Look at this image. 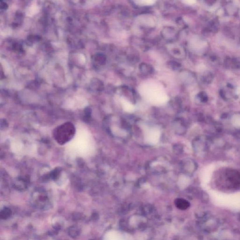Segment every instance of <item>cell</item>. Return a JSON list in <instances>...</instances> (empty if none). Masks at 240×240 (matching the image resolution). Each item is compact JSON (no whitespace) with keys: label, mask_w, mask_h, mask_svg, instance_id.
<instances>
[{"label":"cell","mask_w":240,"mask_h":240,"mask_svg":"<svg viewBox=\"0 0 240 240\" xmlns=\"http://www.w3.org/2000/svg\"><path fill=\"white\" fill-rule=\"evenodd\" d=\"M139 91L146 100L152 103L161 104L168 100V96L163 87L156 82L144 83L140 86Z\"/></svg>","instance_id":"6da1fadb"},{"label":"cell","mask_w":240,"mask_h":240,"mask_svg":"<svg viewBox=\"0 0 240 240\" xmlns=\"http://www.w3.org/2000/svg\"><path fill=\"white\" fill-rule=\"evenodd\" d=\"M75 132L74 126L72 124H63L57 129L55 134V138L60 144H63L69 141L73 136Z\"/></svg>","instance_id":"7a4b0ae2"},{"label":"cell","mask_w":240,"mask_h":240,"mask_svg":"<svg viewBox=\"0 0 240 240\" xmlns=\"http://www.w3.org/2000/svg\"><path fill=\"white\" fill-rule=\"evenodd\" d=\"M135 4L138 5H142V6H146V5H153L155 3V1L153 0H143V1H134Z\"/></svg>","instance_id":"3957f363"},{"label":"cell","mask_w":240,"mask_h":240,"mask_svg":"<svg viewBox=\"0 0 240 240\" xmlns=\"http://www.w3.org/2000/svg\"><path fill=\"white\" fill-rule=\"evenodd\" d=\"M116 233H109L105 237L104 240H120Z\"/></svg>","instance_id":"277c9868"},{"label":"cell","mask_w":240,"mask_h":240,"mask_svg":"<svg viewBox=\"0 0 240 240\" xmlns=\"http://www.w3.org/2000/svg\"><path fill=\"white\" fill-rule=\"evenodd\" d=\"M123 104L124 105V107H125V109H131L132 108V105H131V104L128 101H126V100H123Z\"/></svg>","instance_id":"5b68a950"},{"label":"cell","mask_w":240,"mask_h":240,"mask_svg":"<svg viewBox=\"0 0 240 240\" xmlns=\"http://www.w3.org/2000/svg\"><path fill=\"white\" fill-rule=\"evenodd\" d=\"M182 2L185 4H194L196 1H183Z\"/></svg>","instance_id":"8992f818"}]
</instances>
